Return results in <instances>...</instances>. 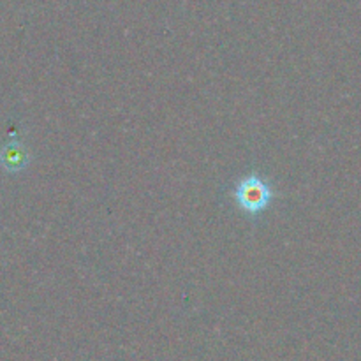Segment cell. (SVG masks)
I'll list each match as a JSON object with an SVG mask.
<instances>
[{
    "instance_id": "7a4b0ae2",
    "label": "cell",
    "mask_w": 361,
    "mask_h": 361,
    "mask_svg": "<svg viewBox=\"0 0 361 361\" xmlns=\"http://www.w3.org/2000/svg\"><path fill=\"white\" fill-rule=\"evenodd\" d=\"M0 161L7 171H20L28 164V150L20 141H9L0 152Z\"/></svg>"
},
{
    "instance_id": "6da1fadb",
    "label": "cell",
    "mask_w": 361,
    "mask_h": 361,
    "mask_svg": "<svg viewBox=\"0 0 361 361\" xmlns=\"http://www.w3.org/2000/svg\"><path fill=\"white\" fill-rule=\"evenodd\" d=\"M233 197L240 210L249 217H259L275 200V190L268 180L257 173L242 176L233 189Z\"/></svg>"
}]
</instances>
